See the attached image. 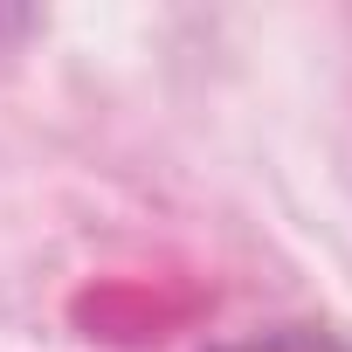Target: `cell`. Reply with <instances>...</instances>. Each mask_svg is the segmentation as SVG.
<instances>
[{
  "instance_id": "obj_1",
  "label": "cell",
  "mask_w": 352,
  "mask_h": 352,
  "mask_svg": "<svg viewBox=\"0 0 352 352\" xmlns=\"http://www.w3.org/2000/svg\"><path fill=\"white\" fill-rule=\"evenodd\" d=\"M208 352H345L331 331L318 324H270V331H242V338H221Z\"/></svg>"
}]
</instances>
